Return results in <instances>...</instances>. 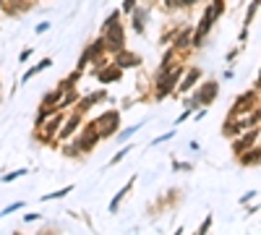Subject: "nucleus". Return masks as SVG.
<instances>
[{"mask_svg":"<svg viewBox=\"0 0 261 235\" xmlns=\"http://www.w3.org/2000/svg\"><path fill=\"white\" fill-rule=\"evenodd\" d=\"M253 107H259V89H248V92H243L238 100L233 102V107H230V115L227 118H238V115H248Z\"/></svg>","mask_w":261,"mask_h":235,"instance_id":"nucleus-1","label":"nucleus"},{"mask_svg":"<svg viewBox=\"0 0 261 235\" xmlns=\"http://www.w3.org/2000/svg\"><path fill=\"white\" fill-rule=\"evenodd\" d=\"M97 131H99V139H112L115 131L120 128V112L118 110H107L105 115H99L94 120Z\"/></svg>","mask_w":261,"mask_h":235,"instance_id":"nucleus-2","label":"nucleus"},{"mask_svg":"<svg viewBox=\"0 0 261 235\" xmlns=\"http://www.w3.org/2000/svg\"><path fill=\"white\" fill-rule=\"evenodd\" d=\"M102 40H105V44H107V50H110V52L123 50V47H126V26L118 21V24L102 29Z\"/></svg>","mask_w":261,"mask_h":235,"instance_id":"nucleus-3","label":"nucleus"},{"mask_svg":"<svg viewBox=\"0 0 261 235\" xmlns=\"http://www.w3.org/2000/svg\"><path fill=\"white\" fill-rule=\"evenodd\" d=\"M99 141H102V139H99V131H97L94 120H91V123H87V128H84V131H81V136H79V139L73 141V147L79 149V154H89V151L94 149Z\"/></svg>","mask_w":261,"mask_h":235,"instance_id":"nucleus-4","label":"nucleus"},{"mask_svg":"<svg viewBox=\"0 0 261 235\" xmlns=\"http://www.w3.org/2000/svg\"><path fill=\"white\" fill-rule=\"evenodd\" d=\"M81 120H84V112H79V110L68 112V115L63 118V123H60V128H58L55 139H58V141H68V139H71V136L81 128Z\"/></svg>","mask_w":261,"mask_h":235,"instance_id":"nucleus-5","label":"nucleus"},{"mask_svg":"<svg viewBox=\"0 0 261 235\" xmlns=\"http://www.w3.org/2000/svg\"><path fill=\"white\" fill-rule=\"evenodd\" d=\"M201 79H204V71H201L198 65H191V68H188V73L183 71V76L178 79V84H175V92H173V94H188L191 89H194Z\"/></svg>","mask_w":261,"mask_h":235,"instance_id":"nucleus-6","label":"nucleus"},{"mask_svg":"<svg viewBox=\"0 0 261 235\" xmlns=\"http://www.w3.org/2000/svg\"><path fill=\"white\" fill-rule=\"evenodd\" d=\"M191 92H196V97H198V102H201V107H209V105L217 100V94H219V84L217 81H198V84L191 89Z\"/></svg>","mask_w":261,"mask_h":235,"instance_id":"nucleus-7","label":"nucleus"},{"mask_svg":"<svg viewBox=\"0 0 261 235\" xmlns=\"http://www.w3.org/2000/svg\"><path fill=\"white\" fill-rule=\"evenodd\" d=\"M259 141V126H253V128H245L243 133H238L235 139H233V154H243L245 149H251L253 144Z\"/></svg>","mask_w":261,"mask_h":235,"instance_id":"nucleus-8","label":"nucleus"},{"mask_svg":"<svg viewBox=\"0 0 261 235\" xmlns=\"http://www.w3.org/2000/svg\"><path fill=\"white\" fill-rule=\"evenodd\" d=\"M212 26H214V19L212 16H201V21H198V26L191 32V47H201L204 44V40H206V34L212 32Z\"/></svg>","mask_w":261,"mask_h":235,"instance_id":"nucleus-9","label":"nucleus"},{"mask_svg":"<svg viewBox=\"0 0 261 235\" xmlns=\"http://www.w3.org/2000/svg\"><path fill=\"white\" fill-rule=\"evenodd\" d=\"M105 100H107V92H105V89H97V92H91L87 97H79V100H76V110H79V112H89L91 107H97V105L105 102Z\"/></svg>","mask_w":261,"mask_h":235,"instance_id":"nucleus-10","label":"nucleus"},{"mask_svg":"<svg viewBox=\"0 0 261 235\" xmlns=\"http://www.w3.org/2000/svg\"><path fill=\"white\" fill-rule=\"evenodd\" d=\"M112 55H115V60H112V63L118 65L120 71H126V68H139V65H141V58L136 55V52L126 50V47H123V50H118V52H112Z\"/></svg>","mask_w":261,"mask_h":235,"instance_id":"nucleus-11","label":"nucleus"},{"mask_svg":"<svg viewBox=\"0 0 261 235\" xmlns=\"http://www.w3.org/2000/svg\"><path fill=\"white\" fill-rule=\"evenodd\" d=\"M120 76H123V71L115 63H105L102 68H97L99 84H112V81H120Z\"/></svg>","mask_w":261,"mask_h":235,"instance_id":"nucleus-12","label":"nucleus"},{"mask_svg":"<svg viewBox=\"0 0 261 235\" xmlns=\"http://www.w3.org/2000/svg\"><path fill=\"white\" fill-rule=\"evenodd\" d=\"M147 19H149V8H144V5H136L133 11H130V26H133L136 34H144L147 32Z\"/></svg>","mask_w":261,"mask_h":235,"instance_id":"nucleus-13","label":"nucleus"},{"mask_svg":"<svg viewBox=\"0 0 261 235\" xmlns=\"http://www.w3.org/2000/svg\"><path fill=\"white\" fill-rule=\"evenodd\" d=\"M191 32H194L191 26H178V32L173 37V47L178 52H186L191 47Z\"/></svg>","mask_w":261,"mask_h":235,"instance_id":"nucleus-14","label":"nucleus"},{"mask_svg":"<svg viewBox=\"0 0 261 235\" xmlns=\"http://www.w3.org/2000/svg\"><path fill=\"white\" fill-rule=\"evenodd\" d=\"M238 160H240L243 168H248V165H253V168H256V165L261 162V149H259V144H253L251 149H245L243 154H238Z\"/></svg>","mask_w":261,"mask_h":235,"instance_id":"nucleus-15","label":"nucleus"},{"mask_svg":"<svg viewBox=\"0 0 261 235\" xmlns=\"http://www.w3.org/2000/svg\"><path fill=\"white\" fill-rule=\"evenodd\" d=\"M133 186H136V175H133V178H130V180H128V183H126V186H123V188H120V191H118V193H115V196H112V201H110V207H107V212H112V214H115V212H118V209H120V201H123V199H126V196H128V191H130V188H133Z\"/></svg>","mask_w":261,"mask_h":235,"instance_id":"nucleus-16","label":"nucleus"},{"mask_svg":"<svg viewBox=\"0 0 261 235\" xmlns=\"http://www.w3.org/2000/svg\"><path fill=\"white\" fill-rule=\"evenodd\" d=\"M52 65V58H42L40 60V63H37V65H32V68H29V71L24 73V79H21V84H29V81H32L34 79V76L37 73H42V71H47V68Z\"/></svg>","mask_w":261,"mask_h":235,"instance_id":"nucleus-17","label":"nucleus"},{"mask_svg":"<svg viewBox=\"0 0 261 235\" xmlns=\"http://www.w3.org/2000/svg\"><path fill=\"white\" fill-rule=\"evenodd\" d=\"M144 123H147V120H141V123H136V126H128V128H118V131H115V139L120 144H126L133 133H139V128H144Z\"/></svg>","mask_w":261,"mask_h":235,"instance_id":"nucleus-18","label":"nucleus"},{"mask_svg":"<svg viewBox=\"0 0 261 235\" xmlns=\"http://www.w3.org/2000/svg\"><path fill=\"white\" fill-rule=\"evenodd\" d=\"M60 97H63V92H60V89H55V92H50V94L42 97V105H44V107H58ZM58 110H60V107H58Z\"/></svg>","mask_w":261,"mask_h":235,"instance_id":"nucleus-19","label":"nucleus"},{"mask_svg":"<svg viewBox=\"0 0 261 235\" xmlns=\"http://www.w3.org/2000/svg\"><path fill=\"white\" fill-rule=\"evenodd\" d=\"M71 191H76L73 186H65V188H60V191H52V193H47V196H42V201H55V199H63V196H68Z\"/></svg>","mask_w":261,"mask_h":235,"instance_id":"nucleus-20","label":"nucleus"},{"mask_svg":"<svg viewBox=\"0 0 261 235\" xmlns=\"http://www.w3.org/2000/svg\"><path fill=\"white\" fill-rule=\"evenodd\" d=\"M194 3H196V0H165V8H180V11H186Z\"/></svg>","mask_w":261,"mask_h":235,"instance_id":"nucleus-21","label":"nucleus"},{"mask_svg":"<svg viewBox=\"0 0 261 235\" xmlns=\"http://www.w3.org/2000/svg\"><path fill=\"white\" fill-rule=\"evenodd\" d=\"M26 207V201H13V204H8V207H5L3 212H0V217H8V214H13V212H19V209H24Z\"/></svg>","mask_w":261,"mask_h":235,"instance_id":"nucleus-22","label":"nucleus"},{"mask_svg":"<svg viewBox=\"0 0 261 235\" xmlns=\"http://www.w3.org/2000/svg\"><path fill=\"white\" fill-rule=\"evenodd\" d=\"M256 13H259V0H251L248 11H245V24H253V19H256Z\"/></svg>","mask_w":261,"mask_h":235,"instance_id":"nucleus-23","label":"nucleus"},{"mask_svg":"<svg viewBox=\"0 0 261 235\" xmlns=\"http://www.w3.org/2000/svg\"><path fill=\"white\" fill-rule=\"evenodd\" d=\"M26 172H29V170H24V168H21V170H13V172H8V175H3V183H13V180L24 178Z\"/></svg>","mask_w":261,"mask_h":235,"instance_id":"nucleus-24","label":"nucleus"},{"mask_svg":"<svg viewBox=\"0 0 261 235\" xmlns=\"http://www.w3.org/2000/svg\"><path fill=\"white\" fill-rule=\"evenodd\" d=\"M139 5V0H123V5H120V13L123 16H130V11Z\"/></svg>","mask_w":261,"mask_h":235,"instance_id":"nucleus-25","label":"nucleus"},{"mask_svg":"<svg viewBox=\"0 0 261 235\" xmlns=\"http://www.w3.org/2000/svg\"><path fill=\"white\" fill-rule=\"evenodd\" d=\"M183 107H186V110H191V112H194L196 107H201V102H198V97H196V92H191V97H188V100H186V105H183Z\"/></svg>","mask_w":261,"mask_h":235,"instance_id":"nucleus-26","label":"nucleus"},{"mask_svg":"<svg viewBox=\"0 0 261 235\" xmlns=\"http://www.w3.org/2000/svg\"><path fill=\"white\" fill-rule=\"evenodd\" d=\"M120 16H123V13H120V8H118V11H112V13H110V16H107V19H105V24H102V29H107V26H112V24H118V21H120Z\"/></svg>","mask_w":261,"mask_h":235,"instance_id":"nucleus-27","label":"nucleus"},{"mask_svg":"<svg viewBox=\"0 0 261 235\" xmlns=\"http://www.w3.org/2000/svg\"><path fill=\"white\" fill-rule=\"evenodd\" d=\"M173 170H175V172H188V170H194V165H191V162H180V160H173Z\"/></svg>","mask_w":261,"mask_h":235,"instance_id":"nucleus-28","label":"nucleus"},{"mask_svg":"<svg viewBox=\"0 0 261 235\" xmlns=\"http://www.w3.org/2000/svg\"><path fill=\"white\" fill-rule=\"evenodd\" d=\"M175 133H178V131H175V128H173V131H167V133H162V136H157V139L152 141V147H157V144H165V141H170Z\"/></svg>","mask_w":261,"mask_h":235,"instance_id":"nucleus-29","label":"nucleus"},{"mask_svg":"<svg viewBox=\"0 0 261 235\" xmlns=\"http://www.w3.org/2000/svg\"><path fill=\"white\" fill-rule=\"evenodd\" d=\"M130 149H133V147H130V144H126V149H120L118 154H115L112 160H110V165H118V162L123 160V157H128V151H130Z\"/></svg>","mask_w":261,"mask_h":235,"instance_id":"nucleus-30","label":"nucleus"},{"mask_svg":"<svg viewBox=\"0 0 261 235\" xmlns=\"http://www.w3.org/2000/svg\"><path fill=\"white\" fill-rule=\"evenodd\" d=\"M212 222H214V217H212V214H209V217H204V222L198 225V230H196V233H198V235H204V233L212 227Z\"/></svg>","mask_w":261,"mask_h":235,"instance_id":"nucleus-31","label":"nucleus"},{"mask_svg":"<svg viewBox=\"0 0 261 235\" xmlns=\"http://www.w3.org/2000/svg\"><path fill=\"white\" fill-rule=\"evenodd\" d=\"M63 154H65V157H81L79 149H76L73 144H63Z\"/></svg>","mask_w":261,"mask_h":235,"instance_id":"nucleus-32","label":"nucleus"},{"mask_svg":"<svg viewBox=\"0 0 261 235\" xmlns=\"http://www.w3.org/2000/svg\"><path fill=\"white\" fill-rule=\"evenodd\" d=\"M34 32H37V34H44V32H50V21H40V24L34 26Z\"/></svg>","mask_w":261,"mask_h":235,"instance_id":"nucleus-33","label":"nucleus"},{"mask_svg":"<svg viewBox=\"0 0 261 235\" xmlns=\"http://www.w3.org/2000/svg\"><path fill=\"white\" fill-rule=\"evenodd\" d=\"M32 52H34L32 47H26V50H21V55H19V63H21V65H24V63H26V60H29V58H32Z\"/></svg>","mask_w":261,"mask_h":235,"instance_id":"nucleus-34","label":"nucleus"},{"mask_svg":"<svg viewBox=\"0 0 261 235\" xmlns=\"http://www.w3.org/2000/svg\"><path fill=\"white\" fill-rule=\"evenodd\" d=\"M248 32H251V24H243V29H240V42L243 44L248 42ZM243 44H240V47H243Z\"/></svg>","mask_w":261,"mask_h":235,"instance_id":"nucleus-35","label":"nucleus"},{"mask_svg":"<svg viewBox=\"0 0 261 235\" xmlns=\"http://www.w3.org/2000/svg\"><path fill=\"white\" fill-rule=\"evenodd\" d=\"M191 115H194V112H191V110H183V112H180V115H178V120H175V126H180V123H186V120H188Z\"/></svg>","mask_w":261,"mask_h":235,"instance_id":"nucleus-36","label":"nucleus"},{"mask_svg":"<svg viewBox=\"0 0 261 235\" xmlns=\"http://www.w3.org/2000/svg\"><path fill=\"white\" fill-rule=\"evenodd\" d=\"M256 196H259V191H248V193H243V196H240V204H248L251 199H256Z\"/></svg>","mask_w":261,"mask_h":235,"instance_id":"nucleus-37","label":"nucleus"},{"mask_svg":"<svg viewBox=\"0 0 261 235\" xmlns=\"http://www.w3.org/2000/svg\"><path fill=\"white\" fill-rule=\"evenodd\" d=\"M37 219H42V214H40V212H32V214L24 217V222H37Z\"/></svg>","mask_w":261,"mask_h":235,"instance_id":"nucleus-38","label":"nucleus"},{"mask_svg":"<svg viewBox=\"0 0 261 235\" xmlns=\"http://www.w3.org/2000/svg\"><path fill=\"white\" fill-rule=\"evenodd\" d=\"M240 50H243V47H235V50H230V52H227V63H230V60H235V58H238V52H240Z\"/></svg>","mask_w":261,"mask_h":235,"instance_id":"nucleus-39","label":"nucleus"},{"mask_svg":"<svg viewBox=\"0 0 261 235\" xmlns=\"http://www.w3.org/2000/svg\"><path fill=\"white\" fill-rule=\"evenodd\" d=\"M222 79H235V71L233 68H225V71H222Z\"/></svg>","mask_w":261,"mask_h":235,"instance_id":"nucleus-40","label":"nucleus"},{"mask_svg":"<svg viewBox=\"0 0 261 235\" xmlns=\"http://www.w3.org/2000/svg\"><path fill=\"white\" fill-rule=\"evenodd\" d=\"M188 149L191 151H201V144H198V141H188Z\"/></svg>","mask_w":261,"mask_h":235,"instance_id":"nucleus-41","label":"nucleus"},{"mask_svg":"<svg viewBox=\"0 0 261 235\" xmlns=\"http://www.w3.org/2000/svg\"><path fill=\"white\" fill-rule=\"evenodd\" d=\"M3 5H5V0H0V8H3Z\"/></svg>","mask_w":261,"mask_h":235,"instance_id":"nucleus-42","label":"nucleus"}]
</instances>
